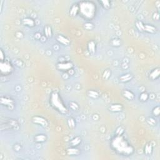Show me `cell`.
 Wrapping results in <instances>:
<instances>
[{
	"label": "cell",
	"mask_w": 160,
	"mask_h": 160,
	"mask_svg": "<svg viewBox=\"0 0 160 160\" xmlns=\"http://www.w3.org/2000/svg\"><path fill=\"white\" fill-rule=\"evenodd\" d=\"M110 147L114 153L123 156H132L134 152V147L124 135H114L111 139Z\"/></svg>",
	"instance_id": "1"
},
{
	"label": "cell",
	"mask_w": 160,
	"mask_h": 160,
	"mask_svg": "<svg viewBox=\"0 0 160 160\" xmlns=\"http://www.w3.org/2000/svg\"><path fill=\"white\" fill-rule=\"evenodd\" d=\"M78 3L79 14L86 21H91L95 18L97 6L93 1H81Z\"/></svg>",
	"instance_id": "2"
},
{
	"label": "cell",
	"mask_w": 160,
	"mask_h": 160,
	"mask_svg": "<svg viewBox=\"0 0 160 160\" xmlns=\"http://www.w3.org/2000/svg\"><path fill=\"white\" fill-rule=\"evenodd\" d=\"M49 103L51 107L59 113L65 115L68 113V109L63 100L61 95L58 92H52L50 96Z\"/></svg>",
	"instance_id": "3"
},
{
	"label": "cell",
	"mask_w": 160,
	"mask_h": 160,
	"mask_svg": "<svg viewBox=\"0 0 160 160\" xmlns=\"http://www.w3.org/2000/svg\"><path fill=\"white\" fill-rule=\"evenodd\" d=\"M19 127V123L15 119L5 118L3 120L1 118V128L2 130H18Z\"/></svg>",
	"instance_id": "4"
},
{
	"label": "cell",
	"mask_w": 160,
	"mask_h": 160,
	"mask_svg": "<svg viewBox=\"0 0 160 160\" xmlns=\"http://www.w3.org/2000/svg\"><path fill=\"white\" fill-rule=\"evenodd\" d=\"M13 71L14 66L10 61L5 60L0 62V72L1 76L10 75Z\"/></svg>",
	"instance_id": "5"
},
{
	"label": "cell",
	"mask_w": 160,
	"mask_h": 160,
	"mask_svg": "<svg viewBox=\"0 0 160 160\" xmlns=\"http://www.w3.org/2000/svg\"><path fill=\"white\" fill-rule=\"evenodd\" d=\"M1 105L8 110H13L15 108V101L8 96H1L0 98Z\"/></svg>",
	"instance_id": "6"
},
{
	"label": "cell",
	"mask_w": 160,
	"mask_h": 160,
	"mask_svg": "<svg viewBox=\"0 0 160 160\" xmlns=\"http://www.w3.org/2000/svg\"><path fill=\"white\" fill-rule=\"evenodd\" d=\"M31 122L33 124L40 126L43 128H46L49 126V122L48 119L40 115L34 116L31 118Z\"/></svg>",
	"instance_id": "7"
},
{
	"label": "cell",
	"mask_w": 160,
	"mask_h": 160,
	"mask_svg": "<svg viewBox=\"0 0 160 160\" xmlns=\"http://www.w3.org/2000/svg\"><path fill=\"white\" fill-rule=\"evenodd\" d=\"M74 68V65L71 61H63L58 63L56 65V68L63 72H70Z\"/></svg>",
	"instance_id": "8"
},
{
	"label": "cell",
	"mask_w": 160,
	"mask_h": 160,
	"mask_svg": "<svg viewBox=\"0 0 160 160\" xmlns=\"http://www.w3.org/2000/svg\"><path fill=\"white\" fill-rule=\"evenodd\" d=\"M108 109L110 112L116 113H119L123 111L124 109V106L122 104H120V103H113V104L110 105Z\"/></svg>",
	"instance_id": "9"
},
{
	"label": "cell",
	"mask_w": 160,
	"mask_h": 160,
	"mask_svg": "<svg viewBox=\"0 0 160 160\" xmlns=\"http://www.w3.org/2000/svg\"><path fill=\"white\" fill-rule=\"evenodd\" d=\"M56 40L58 43L65 46H68L71 44V41L69 39L63 35H58L56 36Z\"/></svg>",
	"instance_id": "10"
},
{
	"label": "cell",
	"mask_w": 160,
	"mask_h": 160,
	"mask_svg": "<svg viewBox=\"0 0 160 160\" xmlns=\"http://www.w3.org/2000/svg\"><path fill=\"white\" fill-rule=\"evenodd\" d=\"M159 76H160V68L159 67H157L153 69L149 73L148 78L151 81L157 80L159 79Z\"/></svg>",
	"instance_id": "11"
},
{
	"label": "cell",
	"mask_w": 160,
	"mask_h": 160,
	"mask_svg": "<svg viewBox=\"0 0 160 160\" xmlns=\"http://www.w3.org/2000/svg\"><path fill=\"white\" fill-rule=\"evenodd\" d=\"M134 78V76L132 73H128L124 75H122L119 77V81L122 83H127L128 82L132 81Z\"/></svg>",
	"instance_id": "12"
},
{
	"label": "cell",
	"mask_w": 160,
	"mask_h": 160,
	"mask_svg": "<svg viewBox=\"0 0 160 160\" xmlns=\"http://www.w3.org/2000/svg\"><path fill=\"white\" fill-rule=\"evenodd\" d=\"M157 31H158L157 28L153 25H151V24H144V32L147 33L148 34H151V35H154V34H156Z\"/></svg>",
	"instance_id": "13"
},
{
	"label": "cell",
	"mask_w": 160,
	"mask_h": 160,
	"mask_svg": "<svg viewBox=\"0 0 160 160\" xmlns=\"http://www.w3.org/2000/svg\"><path fill=\"white\" fill-rule=\"evenodd\" d=\"M21 23L24 26H27L28 28H34L36 26V22L31 18H23L21 21Z\"/></svg>",
	"instance_id": "14"
},
{
	"label": "cell",
	"mask_w": 160,
	"mask_h": 160,
	"mask_svg": "<svg viewBox=\"0 0 160 160\" xmlns=\"http://www.w3.org/2000/svg\"><path fill=\"white\" fill-rule=\"evenodd\" d=\"M122 96L125 99H127L128 101H133L135 98V95L133 92L127 89L123 90Z\"/></svg>",
	"instance_id": "15"
},
{
	"label": "cell",
	"mask_w": 160,
	"mask_h": 160,
	"mask_svg": "<svg viewBox=\"0 0 160 160\" xmlns=\"http://www.w3.org/2000/svg\"><path fill=\"white\" fill-rule=\"evenodd\" d=\"M86 95L90 98L93 100L98 99L101 97V94L100 92L96 90H88L86 92Z\"/></svg>",
	"instance_id": "16"
},
{
	"label": "cell",
	"mask_w": 160,
	"mask_h": 160,
	"mask_svg": "<svg viewBox=\"0 0 160 160\" xmlns=\"http://www.w3.org/2000/svg\"><path fill=\"white\" fill-rule=\"evenodd\" d=\"M70 15L71 17H76L79 14V5L78 3H74L72 4L69 11Z\"/></svg>",
	"instance_id": "17"
},
{
	"label": "cell",
	"mask_w": 160,
	"mask_h": 160,
	"mask_svg": "<svg viewBox=\"0 0 160 160\" xmlns=\"http://www.w3.org/2000/svg\"><path fill=\"white\" fill-rule=\"evenodd\" d=\"M96 42L94 40H90L87 45V49L91 55H93L96 51Z\"/></svg>",
	"instance_id": "18"
},
{
	"label": "cell",
	"mask_w": 160,
	"mask_h": 160,
	"mask_svg": "<svg viewBox=\"0 0 160 160\" xmlns=\"http://www.w3.org/2000/svg\"><path fill=\"white\" fill-rule=\"evenodd\" d=\"M80 152V149L74 146H70L66 149V153L69 156H78Z\"/></svg>",
	"instance_id": "19"
},
{
	"label": "cell",
	"mask_w": 160,
	"mask_h": 160,
	"mask_svg": "<svg viewBox=\"0 0 160 160\" xmlns=\"http://www.w3.org/2000/svg\"><path fill=\"white\" fill-rule=\"evenodd\" d=\"M48 137L45 134H38L34 137V141L37 143H43L47 141Z\"/></svg>",
	"instance_id": "20"
},
{
	"label": "cell",
	"mask_w": 160,
	"mask_h": 160,
	"mask_svg": "<svg viewBox=\"0 0 160 160\" xmlns=\"http://www.w3.org/2000/svg\"><path fill=\"white\" fill-rule=\"evenodd\" d=\"M43 33H44V36L47 39L51 38L53 35V29L50 25H46L44 27V30H43Z\"/></svg>",
	"instance_id": "21"
},
{
	"label": "cell",
	"mask_w": 160,
	"mask_h": 160,
	"mask_svg": "<svg viewBox=\"0 0 160 160\" xmlns=\"http://www.w3.org/2000/svg\"><path fill=\"white\" fill-rule=\"evenodd\" d=\"M153 153V146L151 143H148L144 147V153L146 156H151Z\"/></svg>",
	"instance_id": "22"
},
{
	"label": "cell",
	"mask_w": 160,
	"mask_h": 160,
	"mask_svg": "<svg viewBox=\"0 0 160 160\" xmlns=\"http://www.w3.org/2000/svg\"><path fill=\"white\" fill-rule=\"evenodd\" d=\"M82 138L81 137H76L75 138H73L71 141L70 142V146H74V147H78L82 143Z\"/></svg>",
	"instance_id": "23"
},
{
	"label": "cell",
	"mask_w": 160,
	"mask_h": 160,
	"mask_svg": "<svg viewBox=\"0 0 160 160\" xmlns=\"http://www.w3.org/2000/svg\"><path fill=\"white\" fill-rule=\"evenodd\" d=\"M110 45L111 46H113L115 48H118L122 46V40L118 38H115L112 39L110 41Z\"/></svg>",
	"instance_id": "24"
},
{
	"label": "cell",
	"mask_w": 160,
	"mask_h": 160,
	"mask_svg": "<svg viewBox=\"0 0 160 160\" xmlns=\"http://www.w3.org/2000/svg\"><path fill=\"white\" fill-rule=\"evenodd\" d=\"M98 3L101 4V6L106 10H109L111 8V1L109 0H105V1H99Z\"/></svg>",
	"instance_id": "25"
},
{
	"label": "cell",
	"mask_w": 160,
	"mask_h": 160,
	"mask_svg": "<svg viewBox=\"0 0 160 160\" xmlns=\"http://www.w3.org/2000/svg\"><path fill=\"white\" fill-rule=\"evenodd\" d=\"M135 27L137 30L142 33H144V23L140 20H137L135 22Z\"/></svg>",
	"instance_id": "26"
},
{
	"label": "cell",
	"mask_w": 160,
	"mask_h": 160,
	"mask_svg": "<svg viewBox=\"0 0 160 160\" xmlns=\"http://www.w3.org/2000/svg\"><path fill=\"white\" fill-rule=\"evenodd\" d=\"M149 99V95L146 91L142 92V93L140 94L139 96V100L142 102H146V101Z\"/></svg>",
	"instance_id": "27"
},
{
	"label": "cell",
	"mask_w": 160,
	"mask_h": 160,
	"mask_svg": "<svg viewBox=\"0 0 160 160\" xmlns=\"http://www.w3.org/2000/svg\"><path fill=\"white\" fill-rule=\"evenodd\" d=\"M67 124L68 128L71 129H73L76 127V121L75 118L70 117L68 119L67 121Z\"/></svg>",
	"instance_id": "28"
},
{
	"label": "cell",
	"mask_w": 160,
	"mask_h": 160,
	"mask_svg": "<svg viewBox=\"0 0 160 160\" xmlns=\"http://www.w3.org/2000/svg\"><path fill=\"white\" fill-rule=\"evenodd\" d=\"M69 107L71 110L74 111H78L80 110L79 105L78 104L76 101H70V102L69 103Z\"/></svg>",
	"instance_id": "29"
},
{
	"label": "cell",
	"mask_w": 160,
	"mask_h": 160,
	"mask_svg": "<svg viewBox=\"0 0 160 160\" xmlns=\"http://www.w3.org/2000/svg\"><path fill=\"white\" fill-rule=\"evenodd\" d=\"M146 122L151 127H156L157 125V122L154 117H148L146 119Z\"/></svg>",
	"instance_id": "30"
},
{
	"label": "cell",
	"mask_w": 160,
	"mask_h": 160,
	"mask_svg": "<svg viewBox=\"0 0 160 160\" xmlns=\"http://www.w3.org/2000/svg\"><path fill=\"white\" fill-rule=\"evenodd\" d=\"M84 28H85V29H86V30L91 31L94 29L95 26H94V24L92 22H91V21H86L85 23L84 24Z\"/></svg>",
	"instance_id": "31"
},
{
	"label": "cell",
	"mask_w": 160,
	"mask_h": 160,
	"mask_svg": "<svg viewBox=\"0 0 160 160\" xmlns=\"http://www.w3.org/2000/svg\"><path fill=\"white\" fill-rule=\"evenodd\" d=\"M152 115L153 117L156 118L159 117V114H160V107L159 106H156L152 110Z\"/></svg>",
	"instance_id": "32"
},
{
	"label": "cell",
	"mask_w": 160,
	"mask_h": 160,
	"mask_svg": "<svg viewBox=\"0 0 160 160\" xmlns=\"http://www.w3.org/2000/svg\"><path fill=\"white\" fill-rule=\"evenodd\" d=\"M111 76V71L110 69H106L103 73V78L105 80H108Z\"/></svg>",
	"instance_id": "33"
},
{
	"label": "cell",
	"mask_w": 160,
	"mask_h": 160,
	"mask_svg": "<svg viewBox=\"0 0 160 160\" xmlns=\"http://www.w3.org/2000/svg\"><path fill=\"white\" fill-rule=\"evenodd\" d=\"M124 128L122 127V126H119L117 128H116L115 131V135H124Z\"/></svg>",
	"instance_id": "34"
},
{
	"label": "cell",
	"mask_w": 160,
	"mask_h": 160,
	"mask_svg": "<svg viewBox=\"0 0 160 160\" xmlns=\"http://www.w3.org/2000/svg\"><path fill=\"white\" fill-rule=\"evenodd\" d=\"M13 148L14 151H15L16 152L20 151L21 150V149H22V147H21V144H18V143L14 144Z\"/></svg>",
	"instance_id": "35"
},
{
	"label": "cell",
	"mask_w": 160,
	"mask_h": 160,
	"mask_svg": "<svg viewBox=\"0 0 160 160\" xmlns=\"http://www.w3.org/2000/svg\"><path fill=\"white\" fill-rule=\"evenodd\" d=\"M152 18L154 21H158L159 19V12L156 11V12H154L153 14V16H152Z\"/></svg>",
	"instance_id": "36"
},
{
	"label": "cell",
	"mask_w": 160,
	"mask_h": 160,
	"mask_svg": "<svg viewBox=\"0 0 160 160\" xmlns=\"http://www.w3.org/2000/svg\"><path fill=\"white\" fill-rule=\"evenodd\" d=\"M0 59H1V61L5 60V53H4L2 49L0 51Z\"/></svg>",
	"instance_id": "37"
},
{
	"label": "cell",
	"mask_w": 160,
	"mask_h": 160,
	"mask_svg": "<svg viewBox=\"0 0 160 160\" xmlns=\"http://www.w3.org/2000/svg\"><path fill=\"white\" fill-rule=\"evenodd\" d=\"M42 37V35H41V34L40 33H39V32H37L35 34V38L36 40H41V38Z\"/></svg>",
	"instance_id": "38"
},
{
	"label": "cell",
	"mask_w": 160,
	"mask_h": 160,
	"mask_svg": "<svg viewBox=\"0 0 160 160\" xmlns=\"http://www.w3.org/2000/svg\"><path fill=\"white\" fill-rule=\"evenodd\" d=\"M17 33L19 34V35H18L17 33H16V34H15V36H16L18 38H19V39H22V38L24 37L23 33L21 31H18Z\"/></svg>",
	"instance_id": "39"
}]
</instances>
